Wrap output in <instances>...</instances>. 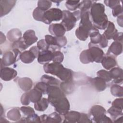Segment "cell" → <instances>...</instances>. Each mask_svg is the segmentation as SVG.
I'll return each instance as SVG.
<instances>
[{
    "mask_svg": "<svg viewBox=\"0 0 123 123\" xmlns=\"http://www.w3.org/2000/svg\"><path fill=\"white\" fill-rule=\"evenodd\" d=\"M89 36L90 37V42L88 45H97L98 44H99L102 38V35L100 34L98 29L94 27L92 29Z\"/></svg>",
    "mask_w": 123,
    "mask_h": 123,
    "instance_id": "cell-19",
    "label": "cell"
},
{
    "mask_svg": "<svg viewBox=\"0 0 123 123\" xmlns=\"http://www.w3.org/2000/svg\"><path fill=\"white\" fill-rule=\"evenodd\" d=\"M49 31L50 34L55 37L63 36L66 31L64 26L61 24H52L49 25Z\"/></svg>",
    "mask_w": 123,
    "mask_h": 123,
    "instance_id": "cell-11",
    "label": "cell"
},
{
    "mask_svg": "<svg viewBox=\"0 0 123 123\" xmlns=\"http://www.w3.org/2000/svg\"><path fill=\"white\" fill-rule=\"evenodd\" d=\"M36 58L34 53L29 50H25L21 53L20 55V59L25 63H30L33 62Z\"/></svg>",
    "mask_w": 123,
    "mask_h": 123,
    "instance_id": "cell-24",
    "label": "cell"
},
{
    "mask_svg": "<svg viewBox=\"0 0 123 123\" xmlns=\"http://www.w3.org/2000/svg\"><path fill=\"white\" fill-rule=\"evenodd\" d=\"M101 63L102 66L107 70L111 69L117 65V61L115 57L110 55L103 57Z\"/></svg>",
    "mask_w": 123,
    "mask_h": 123,
    "instance_id": "cell-20",
    "label": "cell"
},
{
    "mask_svg": "<svg viewBox=\"0 0 123 123\" xmlns=\"http://www.w3.org/2000/svg\"><path fill=\"white\" fill-rule=\"evenodd\" d=\"M80 60L82 63L84 64L93 62L88 49L84 50L82 51L80 55Z\"/></svg>",
    "mask_w": 123,
    "mask_h": 123,
    "instance_id": "cell-33",
    "label": "cell"
},
{
    "mask_svg": "<svg viewBox=\"0 0 123 123\" xmlns=\"http://www.w3.org/2000/svg\"><path fill=\"white\" fill-rule=\"evenodd\" d=\"M49 86V85H48L46 83L41 81V82L37 83L34 88H36L38 90L40 91L42 94H47V89H48Z\"/></svg>",
    "mask_w": 123,
    "mask_h": 123,
    "instance_id": "cell-42",
    "label": "cell"
},
{
    "mask_svg": "<svg viewBox=\"0 0 123 123\" xmlns=\"http://www.w3.org/2000/svg\"><path fill=\"white\" fill-rule=\"evenodd\" d=\"M110 74L113 82L115 84H121L123 82V70L119 67L112 68L110 71Z\"/></svg>",
    "mask_w": 123,
    "mask_h": 123,
    "instance_id": "cell-17",
    "label": "cell"
},
{
    "mask_svg": "<svg viewBox=\"0 0 123 123\" xmlns=\"http://www.w3.org/2000/svg\"><path fill=\"white\" fill-rule=\"evenodd\" d=\"M30 51H31L35 55V56L36 57V58H37V56L40 51V50H39V49L37 48V46H33V47H32L30 49H29Z\"/></svg>",
    "mask_w": 123,
    "mask_h": 123,
    "instance_id": "cell-54",
    "label": "cell"
},
{
    "mask_svg": "<svg viewBox=\"0 0 123 123\" xmlns=\"http://www.w3.org/2000/svg\"><path fill=\"white\" fill-rule=\"evenodd\" d=\"M117 23L121 27H123V14L119 16L117 18Z\"/></svg>",
    "mask_w": 123,
    "mask_h": 123,
    "instance_id": "cell-55",
    "label": "cell"
},
{
    "mask_svg": "<svg viewBox=\"0 0 123 123\" xmlns=\"http://www.w3.org/2000/svg\"><path fill=\"white\" fill-rule=\"evenodd\" d=\"M80 13L81 21L79 27L75 30V35L79 40L85 41L89 36L94 26L90 19L89 12H80Z\"/></svg>",
    "mask_w": 123,
    "mask_h": 123,
    "instance_id": "cell-4",
    "label": "cell"
},
{
    "mask_svg": "<svg viewBox=\"0 0 123 123\" xmlns=\"http://www.w3.org/2000/svg\"><path fill=\"white\" fill-rule=\"evenodd\" d=\"M91 121L87 116V114L85 113H81L80 118L79 120L78 123H92Z\"/></svg>",
    "mask_w": 123,
    "mask_h": 123,
    "instance_id": "cell-51",
    "label": "cell"
},
{
    "mask_svg": "<svg viewBox=\"0 0 123 123\" xmlns=\"http://www.w3.org/2000/svg\"><path fill=\"white\" fill-rule=\"evenodd\" d=\"M112 39L115 41H117L123 44V33H117Z\"/></svg>",
    "mask_w": 123,
    "mask_h": 123,
    "instance_id": "cell-53",
    "label": "cell"
},
{
    "mask_svg": "<svg viewBox=\"0 0 123 123\" xmlns=\"http://www.w3.org/2000/svg\"><path fill=\"white\" fill-rule=\"evenodd\" d=\"M37 47L40 50H45L49 49V46L47 43L45 39H41L37 43Z\"/></svg>",
    "mask_w": 123,
    "mask_h": 123,
    "instance_id": "cell-44",
    "label": "cell"
},
{
    "mask_svg": "<svg viewBox=\"0 0 123 123\" xmlns=\"http://www.w3.org/2000/svg\"><path fill=\"white\" fill-rule=\"evenodd\" d=\"M43 69L45 73L56 75L62 81L72 80V71L64 67L61 63L55 62L47 63L44 65Z\"/></svg>",
    "mask_w": 123,
    "mask_h": 123,
    "instance_id": "cell-3",
    "label": "cell"
},
{
    "mask_svg": "<svg viewBox=\"0 0 123 123\" xmlns=\"http://www.w3.org/2000/svg\"><path fill=\"white\" fill-rule=\"evenodd\" d=\"M88 50L92 62H101L104 54L103 50L98 45H88Z\"/></svg>",
    "mask_w": 123,
    "mask_h": 123,
    "instance_id": "cell-9",
    "label": "cell"
},
{
    "mask_svg": "<svg viewBox=\"0 0 123 123\" xmlns=\"http://www.w3.org/2000/svg\"><path fill=\"white\" fill-rule=\"evenodd\" d=\"M22 33L18 29H12L10 30L7 34V37L8 40L12 42H14L19 40L21 37Z\"/></svg>",
    "mask_w": 123,
    "mask_h": 123,
    "instance_id": "cell-25",
    "label": "cell"
},
{
    "mask_svg": "<svg viewBox=\"0 0 123 123\" xmlns=\"http://www.w3.org/2000/svg\"><path fill=\"white\" fill-rule=\"evenodd\" d=\"M27 93L30 101L31 102L35 103L42 98V93L35 88L30 90Z\"/></svg>",
    "mask_w": 123,
    "mask_h": 123,
    "instance_id": "cell-26",
    "label": "cell"
},
{
    "mask_svg": "<svg viewBox=\"0 0 123 123\" xmlns=\"http://www.w3.org/2000/svg\"><path fill=\"white\" fill-rule=\"evenodd\" d=\"M122 7L120 4L117 5L113 9H112V15L114 17L119 16L122 15Z\"/></svg>",
    "mask_w": 123,
    "mask_h": 123,
    "instance_id": "cell-46",
    "label": "cell"
},
{
    "mask_svg": "<svg viewBox=\"0 0 123 123\" xmlns=\"http://www.w3.org/2000/svg\"><path fill=\"white\" fill-rule=\"evenodd\" d=\"M97 75L98 77L102 78L106 82H110L112 80L109 72L105 70H100L97 72Z\"/></svg>",
    "mask_w": 123,
    "mask_h": 123,
    "instance_id": "cell-38",
    "label": "cell"
},
{
    "mask_svg": "<svg viewBox=\"0 0 123 123\" xmlns=\"http://www.w3.org/2000/svg\"><path fill=\"white\" fill-rule=\"evenodd\" d=\"M81 113L76 111H68L64 115V123H78L80 118Z\"/></svg>",
    "mask_w": 123,
    "mask_h": 123,
    "instance_id": "cell-22",
    "label": "cell"
},
{
    "mask_svg": "<svg viewBox=\"0 0 123 123\" xmlns=\"http://www.w3.org/2000/svg\"><path fill=\"white\" fill-rule=\"evenodd\" d=\"M123 99L122 98H117L112 102L111 106L123 110Z\"/></svg>",
    "mask_w": 123,
    "mask_h": 123,
    "instance_id": "cell-47",
    "label": "cell"
},
{
    "mask_svg": "<svg viewBox=\"0 0 123 123\" xmlns=\"http://www.w3.org/2000/svg\"><path fill=\"white\" fill-rule=\"evenodd\" d=\"M105 4L110 8L113 9L117 5L120 4V1L119 0H104Z\"/></svg>",
    "mask_w": 123,
    "mask_h": 123,
    "instance_id": "cell-49",
    "label": "cell"
},
{
    "mask_svg": "<svg viewBox=\"0 0 123 123\" xmlns=\"http://www.w3.org/2000/svg\"><path fill=\"white\" fill-rule=\"evenodd\" d=\"M45 11L41 10L38 8H35L33 12V17L35 20L38 21L43 22V15Z\"/></svg>",
    "mask_w": 123,
    "mask_h": 123,
    "instance_id": "cell-37",
    "label": "cell"
},
{
    "mask_svg": "<svg viewBox=\"0 0 123 123\" xmlns=\"http://www.w3.org/2000/svg\"><path fill=\"white\" fill-rule=\"evenodd\" d=\"M21 51L17 49H13L12 51H8L4 53L2 59H0L1 68L5 66L11 65L15 63L19 59Z\"/></svg>",
    "mask_w": 123,
    "mask_h": 123,
    "instance_id": "cell-6",
    "label": "cell"
},
{
    "mask_svg": "<svg viewBox=\"0 0 123 123\" xmlns=\"http://www.w3.org/2000/svg\"><path fill=\"white\" fill-rule=\"evenodd\" d=\"M102 35V40L100 43L98 44L99 45L98 47H100V48H104L107 47L108 44V40L103 34Z\"/></svg>",
    "mask_w": 123,
    "mask_h": 123,
    "instance_id": "cell-52",
    "label": "cell"
},
{
    "mask_svg": "<svg viewBox=\"0 0 123 123\" xmlns=\"http://www.w3.org/2000/svg\"><path fill=\"white\" fill-rule=\"evenodd\" d=\"M39 117L42 123H61L62 121V118L57 112H53L49 115L43 114Z\"/></svg>",
    "mask_w": 123,
    "mask_h": 123,
    "instance_id": "cell-12",
    "label": "cell"
},
{
    "mask_svg": "<svg viewBox=\"0 0 123 123\" xmlns=\"http://www.w3.org/2000/svg\"><path fill=\"white\" fill-rule=\"evenodd\" d=\"M49 102L48 99L46 98H42L39 101L34 104V108L36 110L39 111H45L49 106Z\"/></svg>",
    "mask_w": 123,
    "mask_h": 123,
    "instance_id": "cell-28",
    "label": "cell"
},
{
    "mask_svg": "<svg viewBox=\"0 0 123 123\" xmlns=\"http://www.w3.org/2000/svg\"><path fill=\"white\" fill-rule=\"evenodd\" d=\"M108 112L111 115L113 120H116L119 118L120 116L123 115L122 110L112 106L108 110Z\"/></svg>",
    "mask_w": 123,
    "mask_h": 123,
    "instance_id": "cell-32",
    "label": "cell"
},
{
    "mask_svg": "<svg viewBox=\"0 0 123 123\" xmlns=\"http://www.w3.org/2000/svg\"><path fill=\"white\" fill-rule=\"evenodd\" d=\"M92 4L91 0H83L80 3L78 8L80 9L81 12L89 11Z\"/></svg>",
    "mask_w": 123,
    "mask_h": 123,
    "instance_id": "cell-36",
    "label": "cell"
},
{
    "mask_svg": "<svg viewBox=\"0 0 123 123\" xmlns=\"http://www.w3.org/2000/svg\"><path fill=\"white\" fill-rule=\"evenodd\" d=\"M52 5L51 1L46 0H40L37 1V8L46 11L51 7Z\"/></svg>",
    "mask_w": 123,
    "mask_h": 123,
    "instance_id": "cell-34",
    "label": "cell"
},
{
    "mask_svg": "<svg viewBox=\"0 0 123 123\" xmlns=\"http://www.w3.org/2000/svg\"><path fill=\"white\" fill-rule=\"evenodd\" d=\"M89 81L92 86L98 91H103L106 88V82L98 76L93 78H90Z\"/></svg>",
    "mask_w": 123,
    "mask_h": 123,
    "instance_id": "cell-18",
    "label": "cell"
},
{
    "mask_svg": "<svg viewBox=\"0 0 123 123\" xmlns=\"http://www.w3.org/2000/svg\"><path fill=\"white\" fill-rule=\"evenodd\" d=\"M20 110L24 114L27 116L35 113L34 110L31 107L22 106L20 108Z\"/></svg>",
    "mask_w": 123,
    "mask_h": 123,
    "instance_id": "cell-48",
    "label": "cell"
},
{
    "mask_svg": "<svg viewBox=\"0 0 123 123\" xmlns=\"http://www.w3.org/2000/svg\"><path fill=\"white\" fill-rule=\"evenodd\" d=\"M62 11L60 9L51 8L45 12L43 22L46 24H50L53 21H59L62 19Z\"/></svg>",
    "mask_w": 123,
    "mask_h": 123,
    "instance_id": "cell-7",
    "label": "cell"
},
{
    "mask_svg": "<svg viewBox=\"0 0 123 123\" xmlns=\"http://www.w3.org/2000/svg\"><path fill=\"white\" fill-rule=\"evenodd\" d=\"M60 88L65 93L69 94L73 91L74 88V85L72 80L66 82H62L60 83Z\"/></svg>",
    "mask_w": 123,
    "mask_h": 123,
    "instance_id": "cell-27",
    "label": "cell"
},
{
    "mask_svg": "<svg viewBox=\"0 0 123 123\" xmlns=\"http://www.w3.org/2000/svg\"><path fill=\"white\" fill-rule=\"evenodd\" d=\"M23 38L24 42L27 47H29L37 42V37L36 36L33 30H27L24 34Z\"/></svg>",
    "mask_w": 123,
    "mask_h": 123,
    "instance_id": "cell-16",
    "label": "cell"
},
{
    "mask_svg": "<svg viewBox=\"0 0 123 123\" xmlns=\"http://www.w3.org/2000/svg\"><path fill=\"white\" fill-rule=\"evenodd\" d=\"M12 47L13 48V49H17L21 51L22 50H25L28 47L26 45L24 41L23 37H22L19 40L13 42L12 44Z\"/></svg>",
    "mask_w": 123,
    "mask_h": 123,
    "instance_id": "cell-35",
    "label": "cell"
},
{
    "mask_svg": "<svg viewBox=\"0 0 123 123\" xmlns=\"http://www.w3.org/2000/svg\"><path fill=\"white\" fill-rule=\"evenodd\" d=\"M41 81L46 83L49 86H57L60 84L59 80L54 78V77L49 76L47 74H44L41 77Z\"/></svg>",
    "mask_w": 123,
    "mask_h": 123,
    "instance_id": "cell-29",
    "label": "cell"
},
{
    "mask_svg": "<svg viewBox=\"0 0 123 123\" xmlns=\"http://www.w3.org/2000/svg\"><path fill=\"white\" fill-rule=\"evenodd\" d=\"M64 58L63 53L59 50H55L53 51V62L61 63Z\"/></svg>",
    "mask_w": 123,
    "mask_h": 123,
    "instance_id": "cell-41",
    "label": "cell"
},
{
    "mask_svg": "<svg viewBox=\"0 0 123 123\" xmlns=\"http://www.w3.org/2000/svg\"><path fill=\"white\" fill-rule=\"evenodd\" d=\"M106 28L107 29L104 32L103 35L108 40L113 38V37L118 33L114 24L111 21H109Z\"/></svg>",
    "mask_w": 123,
    "mask_h": 123,
    "instance_id": "cell-23",
    "label": "cell"
},
{
    "mask_svg": "<svg viewBox=\"0 0 123 123\" xmlns=\"http://www.w3.org/2000/svg\"><path fill=\"white\" fill-rule=\"evenodd\" d=\"M17 82L21 89L25 92L30 90L32 87L33 82L30 78L28 77L20 78Z\"/></svg>",
    "mask_w": 123,
    "mask_h": 123,
    "instance_id": "cell-21",
    "label": "cell"
},
{
    "mask_svg": "<svg viewBox=\"0 0 123 123\" xmlns=\"http://www.w3.org/2000/svg\"><path fill=\"white\" fill-rule=\"evenodd\" d=\"M45 38L46 42L49 46H57V40L55 37H53L51 35H47L45 36Z\"/></svg>",
    "mask_w": 123,
    "mask_h": 123,
    "instance_id": "cell-43",
    "label": "cell"
},
{
    "mask_svg": "<svg viewBox=\"0 0 123 123\" xmlns=\"http://www.w3.org/2000/svg\"><path fill=\"white\" fill-rule=\"evenodd\" d=\"M17 74V71L9 67H3L0 69V77L5 81H9L15 78Z\"/></svg>",
    "mask_w": 123,
    "mask_h": 123,
    "instance_id": "cell-10",
    "label": "cell"
},
{
    "mask_svg": "<svg viewBox=\"0 0 123 123\" xmlns=\"http://www.w3.org/2000/svg\"><path fill=\"white\" fill-rule=\"evenodd\" d=\"M52 59L53 52L49 49L40 51L37 56L38 62L42 64L49 63L52 61Z\"/></svg>",
    "mask_w": 123,
    "mask_h": 123,
    "instance_id": "cell-14",
    "label": "cell"
},
{
    "mask_svg": "<svg viewBox=\"0 0 123 123\" xmlns=\"http://www.w3.org/2000/svg\"><path fill=\"white\" fill-rule=\"evenodd\" d=\"M111 92L114 97L122 98L123 96V88L116 84L113 85L111 87Z\"/></svg>",
    "mask_w": 123,
    "mask_h": 123,
    "instance_id": "cell-31",
    "label": "cell"
},
{
    "mask_svg": "<svg viewBox=\"0 0 123 123\" xmlns=\"http://www.w3.org/2000/svg\"><path fill=\"white\" fill-rule=\"evenodd\" d=\"M21 102L22 104L24 105H27L30 103V101L27 92L25 93L22 95L21 98Z\"/></svg>",
    "mask_w": 123,
    "mask_h": 123,
    "instance_id": "cell-50",
    "label": "cell"
},
{
    "mask_svg": "<svg viewBox=\"0 0 123 123\" xmlns=\"http://www.w3.org/2000/svg\"><path fill=\"white\" fill-rule=\"evenodd\" d=\"M16 3V0H0V16L8 13Z\"/></svg>",
    "mask_w": 123,
    "mask_h": 123,
    "instance_id": "cell-15",
    "label": "cell"
},
{
    "mask_svg": "<svg viewBox=\"0 0 123 123\" xmlns=\"http://www.w3.org/2000/svg\"><path fill=\"white\" fill-rule=\"evenodd\" d=\"M123 51V44L114 41L110 46L107 52V55L117 56L122 53Z\"/></svg>",
    "mask_w": 123,
    "mask_h": 123,
    "instance_id": "cell-13",
    "label": "cell"
},
{
    "mask_svg": "<svg viewBox=\"0 0 123 123\" xmlns=\"http://www.w3.org/2000/svg\"><path fill=\"white\" fill-rule=\"evenodd\" d=\"M106 111L101 106L94 105L90 110V114L96 123H112V120L106 115Z\"/></svg>",
    "mask_w": 123,
    "mask_h": 123,
    "instance_id": "cell-5",
    "label": "cell"
},
{
    "mask_svg": "<svg viewBox=\"0 0 123 123\" xmlns=\"http://www.w3.org/2000/svg\"><path fill=\"white\" fill-rule=\"evenodd\" d=\"M47 94L50 104L60 114L64 115L70 110V103L64 92L57 86H49Z\"/></svg>",
    "mask_w": 123,
    "mask_h": 123,
    "instance_id": "cell-1",
    "label": "cell"
},
{
    "mask_svg": "<svg viewBox=\"0 0 123 123\" xmlns=\"http://www.w3.org/2000/svg\"><path fill=\"white\" fill-rule=\"evenodd\" d=\"M57 40V45L58 47L61 48L66 45L67 44V39L65 37L62 36L59 37H56Z\"/></svg>",
    "mask_w": 123,
    "mask_h": 123,
    "instance_id": "cell-45",
    "label": "cell"
},
{
    "mask_svg": "<svg viewBox=\"0 0 123 123\" xmlns=\"http://www.w3.org/2000/svg\"><path fill=\"white\" fill-rule=\"evenodd\" d=\"M62 13L63 16L61 24L64 26L66 31H70L75 26L76 22L78 20L73 12L69 11L63 10Z\"/></svg>",
    "mask_w": 123,
    "mask_h": 123,
    "instance_id": "cell-8",
    "label": "cell"
},
{
    "mask_svg": "<svg viewBox=\"0 0 123 123\" xmlns=\"http://www.w3.org/2000/svg\"><path fill=\"white\" fill-rule=\"evenodd\" d=\"M7 117L10 120L17 121L20 119L21 114L18 109L13 108L7 112Z\"/></svg>",
    "mask_w": 123,
    "mask_h": 123,
    "instance_id": "cell-30",
    "label": "cell"
},
{
    "mask_svg": "<svg viewBox=\"0 0 123 123\" xmlns=\"http://www.w3.org/2000/svg\"><path fill=\"white\" fill-rule=\"evenodd\" d=\"M105 6L101 3L94 2L90 8L91 17L94 27L99 29H105L108 24V18L105 13Z\"/></svg>",
    "mask_w": 123,
    "mask_h": 123,
    "instance_id": "cell-2",
    "label": "cell"
},
{
    "mask_svg": "<svg viewBox=\"0 0 123 123\" xmlns=\"http://www.w3.org/2000/svg\"><path fill=\"white\" fill-rule=\"evenodd\" d=\"M22 119L23 121L21 122L41 123L40 117L38 116L37 114H35V113L28 115L26 118H23Z\"/></svg>",
    "mask_w": 123,
    "mask_h": 123,
    "instance_id": "cell-39",
    "label": "cell"
},
{
    "mask_svg": "<svg viewBox=\"0 0 123 123\" xmlns=\"http://www.w3.org/2000/svg\"><path fill=\"white\" fill-rule=\"evenodd\" d=\"M80 0H67L66 2L65 6L68 10L70 11H74L76 9L78 8L80 5Z\"/></svg>",
    "mask_w": 123,
    "mask_h": 123,
    "instance_id": "cell-40",
    "label": "cell"
}]
</instances>
